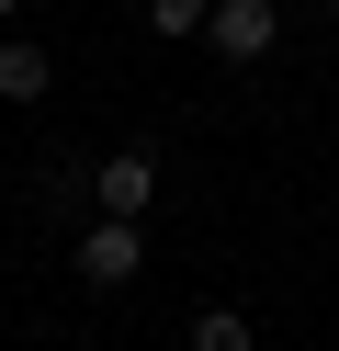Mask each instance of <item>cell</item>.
Returning <instances> with one entry per match:
<instances>
[{"label": "cell", "instance_id": "52a82bcc", "mask_svg": "<svg viewBox=\"0 0 339 351\" xmlns=\"http://www.w3.org/2000/svg\"><path fill=\"white\" fill-rule=\"evenodd\" d=\"M12 12H23V0H0V23H12Z\"/></svg>", "mask_w": 339, "mask_h": 351}, {"label": "cell", "instance_id": "3957f363", "mask_svg": "<svg viewBox=\"0 0 339 351\" xmlns=\"http://www.w3.org/2000/svg\"><path fill=\"white\" fill-rule=\"evenodd\" d=\"M203 34H215L226 57H271V34H283V12H271V0H215V23H203Z\"/></svg>", "mask_w": 339, "mask_h": 351}, {"label": "cell", "instance_id": "7a4b0ae2", "mask_svg": "<svg viewBox=\"0 0 339 351\" xmlns=\"http://www.w3.org/2000/svg\"><path fill=\"white\" fill-rule=\"evenodd\" d=\"M90 204H102V215H147L158 204V159H147V147H113V159L90 170Z\"/></svg>", "mask_w": 339, "mask_h": 351}, {"label": "cell", "instance_id": "277c9868", "mask_svg": "<svg viewBox=\"0 0 339 351\" xmlns=\"http://www.w3.org/2000/svg\"><path fill=\"white\" fill-rule=\"evenodd\" d=\"M0 91L34 102V91H45V46H23V34H12V46H0Z\"/></svg>", "mask_w": 339, "mask_h": 351}, {"label": "cell", "instance_id": "6da1fadb", "mask_svg": "<svg viewBox=\"0 0 339 351\" xmlns=\"http://www.w3.org/2000/svg\"><path fill=\"white\" fill-rule=\"evenodd\" d=\"M136 272H147V238H136V215H102V227L79 238V283H90V295H125Z\"/></svg>", "mask_w": 339, "mask_h": 351}, {"label": "cell", "instance_id": "5b68a950", "mask_svg": "<svg viewBox=\"0 0 339 351\" xmlns=\"http://www.w3.org/2000/svg\"><path fill=\"white\" fill-rule=\"evenodd\" d=\"M192 351H249V317H238V306H203V317H192Z\"/></svg>", "mask_w": 339, "mask_h": 351}, {"label": "cell", "instance_id": "8992f818", "mask_svg": "<svg viewBox=\"0 0 339 351\" xmlns=\"http://www.w3.org/2000/svg\"><path fill=\"white\" fill-rule=\"evenodd\" d=\"M147 23H158V34H203V23H215V0H147Z\"/></svg>", "mask_w": 339, "mask_h": 351}]
</instances>
